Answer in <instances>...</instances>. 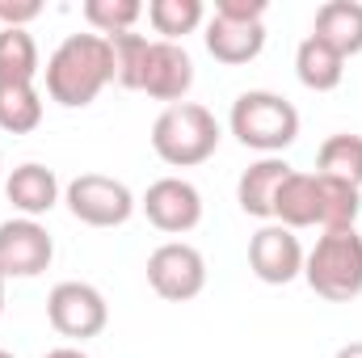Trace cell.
Here are the masks:
<instances>
[{
  "label": "cell",
  "instance_id": "cell-1",
  "mask_svg": "<svg viewBox=\"0 0 362 358\" xmlns=\"http://www.w3.org/2000/svg\"><path fill=\"white\" fill-rule=\"evenodd\" d=\"M110 81H114V55L110 38L101 34H68L47 59V97L68 110L93 105Z\"/></svg>",
  "mask_w": 362,
  "mask_h": 358
},
{
  "label": "cell",
  "instance_id": "cell-2",
  "mask_svg": "<svg viewBox=\"0 0 362 358\" xmlns=\"http://www.w3.org/2000/svg\"><path fill=\"white\" fill-rule=\"evenodd\" d=\"M215 148H219V122L198 101L165 105L160 118L152 122V152L173 169H194V165L211 161Z\"/></svg>",
  "mask_w": 362,
  "mask_h": 358
},
{
  "label": "cell",
  "instance_id": "cell-3",
  "mask_svg": "<svg viewBox=\"0 0 362 358\" xmlns=\"http://www.w3.org/2000/svg\"><path fill=\"white\" fill-rule=\"evenodd\" d=\"M228 127L232 135L253 148V152H266L278 156L282 148H291L299 139V110L270 89H249L232 101V114H228Z\"/></svg>",
  "mask_w": 362,
  "mask_h": 358
},
{
  "label": "cell",
  "instance_id": "cell-4",
  "mask_svg": "<svg viewBox=\"0 0 362 358\" xmlns=\"http://www.w3.org/2000/svg\"><path fill=\"white\" fill-rule=\"evenodd\" d=\"M308 287L329 304H350L362 295V236L354 228L325 232L316 249L303 258Z\"/></svg>",
  "mask_w": 362,
  "mask_h": 358
},
{
  "label": "cell",
  "instance_id": "cell-5",
  "mask_svg": "<svg viewBox=\"0 0 362 358\" xmlns=\"http://www.w3.org/2000/svg\"><path fill=\"white\" fill-rule=\"evenodd\" d=\"M266 0H219L211 21H206V51L228 64V68H240L249 59L262 55L266 47Z\"/></svg>",
  "mask_w": 362,
  "mask_h": 358
},
{
  "label": "cell",
  "instance_id": "cell-6",
  "mask_svg": "<svg viewBox=\"0 0 362 358\" xmlns=\"http://www.w3.org/2000/svg\"><path fill=\"white\" fill-rule=\"evenodd\" d=\"M64 202L89 228H122L135 215V207H139L135 194L122 181L105 178V173H81V178H72L68 190H64Z\"/></svg>",
  "mask_w": 362,
  "mask_h": 358
},
{
  "label": "cell",
  "instance_id": "cell-7",
  "mask_svg": "<svg viewBox=\"0 0 362 358\" xmlns=\"http://www.w3.org/2000/svg\"><path fill=\"white\" fill-rule=\"evenodd\" d=\"M47 321H51V329L59 337L89 342V337H97L105 329L110 308H105V295L93 282H59L47 295Z\"/></svg>",
  "mask_w": 362,
  "mask_h": 358
},
{
  "label": "cell",
  "instance_id": "cell-8",
  "mask_svg": "<svg viewBox=\"0 0 362 358\" xmlns=\"http://www.w3.org/2000/svg\"><path fill=\"white\" fill-rule=\"evenodd\" d=\"M148 282H152V291L160 299L185 304V299L202 295V287H206V262H202V253L194 245L169 241V245L152 249V258H148Z\"/></svg>",
  "mask_w": 362,
  "mask_h": 358
},
{
  "label": "cell",
  "instance_id": "cell-9",
  "mask_svg": "<svg viewBox=\"0 0 362 358\" xmlns=\"http://www.w3.org/2000/svg\"><path fill=\"white\" fill-rule=\"evenodd\" d=\"M55 258V241L38 219H4L0 224V274L4 278H38Z\"/></svg>",
  "mask_w": 362,
  "mask_h": 358
},
{
  "label": "cell",
  "instance_id": "cell-10",
  "mask_svg": "<svg viewBox=\"0 0 362 358\" xmlns=\"http://www.w3.org/2000/svg\"><path fill=\"white\" fill-rule=\"evenodd\" d=\"M139 207H144L148 224L160 228V232H169V236L194 232V228L202 224V194H198V185H189L185 178L152 181Z\"/></svg>",
  "mask_w": 362,
  "mask_h": 358
},
{
  "label": "cell",
  "instance_id": "cell-11",
  "mask_svg": "<svg viewBox=\"0 0 362 358\" xmlns=\"http://www.w3.org/2000/svg\"><path fill=\"white\" fill-rule=\"evenodd\" d=\"M303 258H308V253H303L299 236H295L291 228H282V224L257 228L253 241H249V270H253L262 282H270V287L295 282V278L303 274Z\"/></svg>",
  "mask_w": 362,
  "mask_h": 358
},
{
  "label": "cell",
  "instance_id": "cell-12",
  "mask_svg": "<svg viewBox=\"0 0 362 358\" xmlns=\"http://www.w3.org/2000/svg\"><path fill=\"white\" fill-rule=\"evenodd\" d=\"M189 89H194V59H189V51L181 42L152 38L148 59H144V76H139V93L177 105V101H185Z\"/></svg>",
  "mask_w": 362,
  "mask_h": 358
},
{
  "label": "cell",
  "instance_id": "cell-13",
  "mask_svg": "<svg viewBox=\"0 0 362 358\" xmlns=\"http://www.w3.org/2000/svg\"><path fill=\"white\" fill-rule=\"evenodd\" d=\"M274 219L291 232L299 228H320L325 224V190H320V173H299L291 169V178L282 181L278 198H274Z\"/></svg>",
  "mask_w": 362,
  "mask_h": 358
},
{
  "label": "cell",
  "instance_id": "cell-14",
  "mask_svg": "<svg viewBox=\"0 0 362 358\" xmlns=\"http://www.w3.org/2000/svg\"><path fill=\"white\" fill-rule=\"evenodd\" d=\"M4 198L25 215V219H38L47 215L55 202H59V178L55 169L30 161V165H17L8 178H4Z\"/></svg>",
  "mask_w": 362,
  "mask_h": 358
},
{
  "label": "cell",
  "instance_id": "cell-15",
  "mask_svg": "<svg viewBox=\"0 0 362 358\" xmlns=\"http://www.w3.org/2000/svg\"><path fill=\"white\" fill-rule=\"evenodd\" d=\"M312 38L333 47L341 59L362 55V4L358 0H325L312 21Z\"/></svg>",
  "mask_w": 362,
  "mask_h": 358
},
{
  "label": "cell",
  "instance_id": "cell-16",
  "mask_svg": "<svg viewBox=\"0 0 362 358\" xmlns=\"http://www.w3.org/2000/svg\"><path fill=\"white\" fill-rule=\"evenodd\" d=\"M291 178V165L282 156H262L257 165H249L236 181V202L245 215L253 219H274V198L282 190V181Z\"/></svg>",
  "mask_w": 362,
  "mask_h": 358
},
{
  "label": "cell",
  "instance_id": "cell-17",
  "mask_svg": "<svg viewBox=\"0 0 362 358\" xmlns=\"http://www.w3.org/2000/svg\"><path fill=\"white\" fill-rule=\"evenodd\" d=\"M295 76H299V85L312 93H333L341 85V76H346V59L333 51V47H325L320 38H303L299 42V51H295Z\"/></svg>",
  "mask_w": 362,
  "mask_h": 358
},
{
  "label": "cell",
  "instance_id": "cell-18",
  "mask_svg": "<svg viewBox=\"0 0 362 358\" xmlns=\"http://www.w3.org/2000/svg\"><path fill=\"white\" fill-rule=\"evenodd\" d=\"M316 173L350 181V185L362 190V135H350V131L329 135L316 152Z\"/></svg>",
  "mask_w": 362,
  "mask_h": 358
},
{
  "label": "cell",
  "instance_id": "cell-19",
  "mask_svg": "<svg viewBox=\"0 0 362 358\" xmlns=\"http://www.w3.org/2000/svg\"><path fill=\"white\" fill-rule=\"evenodd\" d=\"M38 76V42L30 30H0V81L4 85H34Z\"/></svg>",
  "mask_w": 362,
  "mask_h": 358
},
{
  "label": "cell",
  "instance_id": "cell-20",
  "mask_svg": "<svg viewBox=\"0 0 362 358\" xmlns=\"http://www.w3.org/2000/svg\"><path fill=\"white\" fill-rule=\"evenodd\" d=\"M42 122V97L34 85H4L0 81V131L30 135Z\"/></svg>",
  "mask_w": 362,
  "mask_h": 358
},
{
  "label": "cell",
  "instance_id": "cell-21",
  "mask_svg": "<svg viewBox=\"0 0 362 358\" xmlns=\"http://www.w3.org/2000/svg\"><path fill=\"white\" fill-rule=\"evenodd\" d=\"M148 21L165 42H177V38L194 34L206 21V8H202V0H152Z\"/></svg>",
  "mask_w": 362,
  "mask_h": 358
},
{
  "label": "cell",
  "instance_id": "cell-22",
  "mask_svg": "<svg viewBox=\"0 0 362 358\" xmlns=\"http://www.w3.org/2000/svg\"><path fill=\"white\" fill-rule=\"evenodd\" d=\"M139 17H144L139 0H85V21L93 25V34H101V38L131 34Z\"/></svg>",
  "mask_w": 362,
  "mask_h": 358
},
{
  "label": "cell",
  "instance_id": "cell-23",
  "mask_svg": "<svg viewBox=\"0 0 362 358\" xmlns=\"http://www.w3.org/2000/svg\"><path fill=\"white\" fill-rule=\"evenodd\" d=\"M148 47H152V38H148V34H135V30H131V34H114V38H110V55H114V85H122V89H139Z\"/></svg>",
  "mask_w": 362,
  "mask_h": 358
},
{
  "label": "cell",
  "instance_id": "cell-24",
  "mask_svg": "<svg viewBox=\"0 0 362 358\" xmlns=\"http://www.w3.org/2000/svg\"><path fill=\"white\" fill-rule=\"evenodd\" d=\"M38 13H42L38 0H0V21L8 30H25V21H34Z\"/></svg>",
  "mask_w": 362,
  "mask_h": 358
},
{
  "label": "cell",
  "instance_id": "cell-25",
  "mask_svg": "<svg viewBox=\"0 0 362 358\" xmlns=\"http://www.w3.org/2000/svg\"><path fill=\"white\" fill-rule=\"evenodd\" d=\"M42 358H89L85 350H76V346H59V350H47Z\"/></svg>",
  "mask_w": 362,
  "mask_h": 358
},
{
  "label": "cell",
  "instance_id": "cell-26",
  "mask_svg": "<svg viewBox=\"0 0 362 358\" xmlns=\"http://www.w3.org/2000/svg\"><path fill=\"white\" fill-rule=\"evenodd\" d=\"M333 358H362V342H350V346H341Z\"/></svg>",
  "mask_w": 362,
  "mask_h": 358
},
{
  "label": "cell",
  "instance_id": "cell-27",
  "mask_svg": "<svg viewBox=\"0 0 362 358\" xmlns=\"http://www.w3.org/2000/svg\"><path fill=\"white\" fill-rule=\"evenodd\" d=\"M4 282H8V278L0 274V316H4Z\"/></svg>",
  "mask_w": 362,
  "mask_h": 358
},
{
  "label": "cell",
  "instance_id": "cell-28",
  "mask_svg": "<svg viewBox=\"0 0 362 358\" xmlns=\"http://www.w3.org/2000/svg\"><path fill=\"white\" fill-rule=\"evenodd\" d=\"M0 358H13V354H8V350H0Z\"/></svg>",
  "mask_w": 362,
  "mask_h": 358
},
{
  "label": "cell",
  "instance_id": "cell-29",
  "mask_svg": "<svg viewBox=\"0 0 362 358\" xmlns=\"http://www.w3.org/2000/svg\"><path fill=\"white\" fill-rule=\"evenodd\" d=\"M0 178H4V165H0Z\"/></svg>",
  "mask_w": 362,
  "mask_h": 358
}]
</instances>
